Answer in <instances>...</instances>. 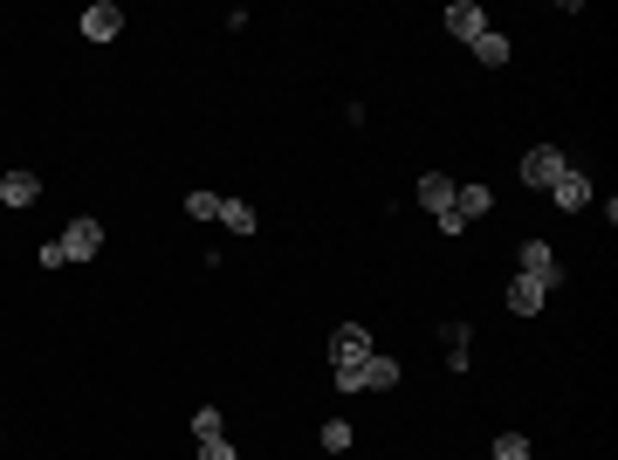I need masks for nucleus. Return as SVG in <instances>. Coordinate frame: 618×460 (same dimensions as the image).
<instances>
[{
	"label": "nucleus",
	"instance_id": "nucleus-9",
	"mask_svg": "<svg viewBox=\"0 0 618 460\" xmlns=\"http://www.w3.org/2000/svg\"><path fill=\"white\" fill-rule=\"evenodd\" d=\"M35 199H42L35 172H0V207H35Z\"/></svg>",
	"mask_w": 618,
	"mask_h": 460
},
{
	"label": "nucleus",
	"instance_id": "nucleus-15",
	"mask_svg": "<svg viewBox=\"0 0 618 460\" xmlns=\"http://www.w3.org/2000/svg\"><path fill=\"white\" fill-rule=\"evenodd\" d=\"M317 440H323V453H351V440H357V433H351V419H323V433H317Z\"/></svg>",
	"mask_w": 618,
	"mask_h": 460
},
{
	"label": "nucleus",
	"instance_id": "nucleus-6",
	"mask_svg": "<svg viewBox=\"0 0 618 460\" xmlns=\"http://www.w3.org/2000/svg\"><path fill=\"white\" fill-rule=\"evenodd\" d=\"M83 35H90V42H117V35H124L117 0H96V8H83Z\"/></svg>",
	"mask_w": 618,
	"mask_h": 460
},
{
	"label": "nucleus",
	"instance_id": "nucleus-2",
	"mask_svg": "<svg viewBox=\"0 0 618 460\" xmlns=\"http://www.w3.org/2000/svg\"><path fill=\"white\" fill-rule=\"evenodd\" d=\"M371 357V330L365 323H337L330 330V371H351V365H365Z\"/></svg>",
	"mask_w": 618,
	"mask_h": 460
},
{
	"label": "nucleus",
	"instance_id": "nucleus-13",
	"mask_svg": "<svg viewBox=\"0 0 618 460\" xmlns=\"http://www.w3.org/2000/svg\"><path fill=\"white\" fill-rule=\"evenodd\" d=\"M488 199H495L488 186H460V193H454V220H460V227L481 220V214H488Z\"/></svg>",
	"mask_w": 618,
	"mask_h": 460
},
{
	"label": "nucleus",
	"instance_id": "nucleus-17",
	"mask_svg": "<svg viewBox=\"0 0 618 460\" xmlns=\"http://www.w3.org/2000/svg\"><path fill=\"white\" fill-rule=\"evenodd\" d=\"M186 214H193V220H220V193H206V186L186 193Z\"/></svg>",
	"mask_w": 618,
	"mask_h": 460
},
{
	"label": "nucleus",
	"instance_id": "nucleus-20",
	"mask_svg": "<svg viewBox=\"0 0 618 460\" xmlns=\"http://www.w3.org/2000/svg\"><path fill=\"white\" fill-rule=\"evenodd\" d=\"M337 460H344V453H337Z\"/></svg>",
	"mask_w": 618,
	"mask_h": 460
},
{
	"label": "nucleus",
	"instance_id": "nucleus-3",
	"mask_svg": "<svg viewBox=\"0 0 618 460\" xmlns=\"http://www.w3.org/2000/svg\"><path fill=\"white\" fill-rule=\"evenodd\" d=\"M515 275H529V283L557 289V283H563V262L550 254V241H523V248H515Z\"/></svg>",
	"mask_w": 618,
	"mask_h": 460
},
{
	"label": "nucleus",
	"instance_id": "nucleus-8",
	"mask_svg": "<svg viewBox=\"0 0 618 460\" xmlns=\"http://www.w3.org/2000/svg\"><path fill=\"white\" fill-rule=\"evenodd\" d=\"M550 199H557V207H563V214H584V207H591V179H584V172L571 165V172H563V179H557V186H550Z\"/></svg>",
	"mask_w": 618,
	"mask_h": 460
},
{
	"label": "nucleus",
	"instance_id": "nucleus-1",
	"mask_svg": "<svg viewBox=\"0 0 618 460\" xmlns=\"http://www.w3.org/2000/svg\"><path fill=\"white\" fill-rule=\"evenodd\" d=\"M563 172H571V159H563L557 145H529V151H523V186H536V193H550V186H557Z\"/></svg>",
	"mask_w": 618,
	"mask_h": 460
},
{
	"label": "nucleus",
	"instance_id": "nucleus-16",
	"mask_svg": "<svg viewBox=\"0 0 618 460\" xmlns=\"http://www.w3.org/2000/svg\"><path fill=\"white\" fill-rule=\"evenodd\" d=\"M220 405H199V413H193V440H220Z\"/></svg>",
	"mask_w": 618,
	"mask_h": 460
},
{
	"label": "nucleus",
	"instance_id": "nucleus-10",
	"mask_svg": "<svg viewBox=\"0 0 618 460\" xmlns=\"http://www.w3.org/2000/svg\"><path fill=\"white\" fill-rule=\"evenodd\" d=\"M454 193H460V186H454V179H447V172H426V179H420V207H426L433 220H440V214L454 207Z\"/></svg>",
	"mask_w": 618,
	"mask_h": 460
},
{
	"label": "nucleus",
	"instance_id": "nucleus-19",
	"mask_svg": "<svg viewBox=\"0 0 618 460\" xmlns=\"http://www.w3.org/2000/svg\"><path fill=\"white\" fill-rule=\"evenodd\" d=\"M199 460H241V453H234V440L220 433V440H199Z\"/></svg>",
	"mask_w": 618,
	"mask_h": 460
},
{
	"label": "nucleus",
	"instance_id": "nucleus-7",
	"mask_svg": "<svg viewBox=\"0 0 618 460\" xmlns=\"http://www.w3.org/2000/svg\"><path fill=\"white\" fill-rule=\"evenodd\" d=\"M357 378H365V392H392V386H399L405 371H399V357H385V350H371L365 365H357Z\"/></svg>",
	"mask_w": 618,
	"mask_h": 460
},
{
	"label": "nucleus",
	"instance_id": "nucleus-4",
	"mask_svg": "<svg viewBox=\"0 0 618 460\" xmlns=\"http://www.w3.org/2000/svg\"><path fill=\"white\" fill-rule=\"evenodd\" d=\"M103 254V220H69V234H62V262H96Z\"/></svg>",
	"mask_w": 618,
	"mask_h": 460
},
{
	"label": "nucleus",
	"instance_id": "nucleus-14",
	"mask_svg": "<svg viewBox=\"0 0 618 460\" xmlns=\"http://www.w3.org/2000/svg\"><path fill=\"white\" fill-rule=\"evenodd\" d=\"M220 227L227 234H254V207L248 199H220Z\"/></svg>",
	"mask_w": 618,
	"mask_h": 460
},
{
	"label": "nucleus",
	"instance_id": "nucleus-12",
	"mask_svg": "<svg viewBox=\"0 0 618 460\" xmlns=\"http://www.w3.org/2000/svg\"><path fill=\"white\" fill-rule=\"evenodd\" d=\"M468 48H474V62H488V69H502V62L515 56V48H508V35H495V28H488V35H474Z\"/></svg>",
	"mask_w": 618,
	"mask_h": 460
},
{
	"label": "nucleus",
	"instance_id": "nucleus-5",
	"mask_svg": "<svg viewBox=\"0 0 618 460\" xmlns=\"http://www.w3.org/2000/svg\"><path fill=\"white\" fill-rule=\"evenodd\" d=\"M440 21H447V35H454V42H474V35H488V14L474 8V0H454V8H447Z\"/></svg>",
	"mask_w": 618,
	"mask_h": 460
},
{
	"label": "nucleus",
	"instance_id": "nucleus-11",
	"mask_svg": "<svg viewBox=\"0 0 618 460\" xmlns=\"http://www.w3.org/2000/svg\"><path fill=\"white\" fill-rule=\"evenodd\" d=\"M543 302H550L543 283H529V275H515V283H508V310H515V317H536Z\"/></svg>",
	"mask_w": 618,
	"mask_h": 460
},
{
	"label": "nucleus",
	"instance_id": "nucleus-18",
	"mask_svg": "<svg viewBox=\"0 0 618 460\" xmlns=\"http://www.w3.org/2000/svg\"><path fill=\"white\" fill-rule=\"evenodd\" d=\"M488 460H529V433H502V440H495V453H488Z\"/></svg>",
	"mask_w": 618,
	"mask_h": 460
}]
</instances>
